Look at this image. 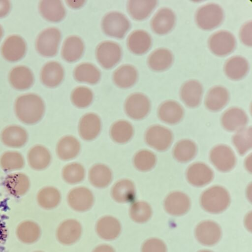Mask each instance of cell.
<instances>
[{
  "mask_svg": "<svg viewBox=\"0 0 252 252\" xmlns=\"http://www.w3.org/2000/svg\"><path fill=\"white\" fill-rule=\"evenodd\" d=\"M133 183L129 180H122L115 184L112 188L113 198L119 203H127L132 201L135 194Z\"/></svg>",
  "mask_w": 252,
  "mask_h": 252,
  "instance_id": "obj_35",
  "label": "cell"
},
{
  "mask_svg": "<svg viewBox=\"0 0 252 252\" xmlns=\"http://www.w3.org/2000/svg\"><path fill=\"white\" fill-rule=\"evenodd\" d=\"M100 129V119L94 113H88L83 116L79 124L80 135L85 140L90 141L95 138Z\"/></svg>",
  "mask_w": 252,
  "mask_h": 252,
  "instance_id": "obj_21",
  "label": "cell"
},
{
  "mask_svg": "<svg viewBox=\"0 0 252 252\" xmlns=\"http://www.w3.org/2000/svg\"><path fill=\"white\" fill-rule=\"evenodd\" d=\"M25 165L22 155L17 151H7L0 158V165L5 172H11L22 169Z\"/></svg>",
  "mask_w": 252,
  "mask_h": 252,
  "instance_id": "obj_43",
  "label": "cell"
},
{
  "mask_svg": "<svg viewBox=\"0 0 252 252\" xmlns=\"http://www.w3.org/2000/svg\"><path fill=\"white\" fill-rule=\"evenodd\" d=\"M75 79L80 82L94 84L100 78L99 69L90 63H82L78 65L74 70Z\"/></svg>",
  "mask_w": 252,
  "mask_h": 252,
  "instance_id": "obj_38",
  "label": "cell"
},
{
  "mask_svg": "<svg viewBox=\"0 0 252 252\" xmlns=\"http://www.w3.org/2000/svg\"><path fill=\"white\" fill-rule=\"evenodd\" d=\"M164 206L169 214L174 216L182 215L189 210L190 200L184 193L175 191L171 193L166 197Z\"/></svg>",
  "mask_w": 252,
  "mask_h": 252,
  "instance_id": "obj_18",
  "label": "cell"
},
{
  "mask_svg": "<svg viewBox=\"0 0 252 252\" xmlns=\"http://www.w3.org/2000/svg\"><path fill=\"white\" fill-rule=\"evenodd\" d=\"M96 56L100 64L105 68L109 69L120 61L122 56L121 48L116 42L105 41L97 46Z\"/></svg>",
  "mask_w": 252,
  "mask_h": 252,
  "instance_id": "obj_6",
  "label": "cell"
},
{
  "mask_svg": "<svg viewBox=\"0 0 252 252\" xmlns=\"http://www.w3.org/2000/svg\"><path fill=\"white\" fill-rule=\"evenodd\" d=\"M84 50L82 39L77 36H70L64 40L62 49L63 59L68 62H74L79 59Z\"/></svg>",
  "mask_w": 252,
  "mask_h": 252,
  "instance_id": "obj_30",
  "label": "cell"
},
{
  "mask_svg": "<svg viewBox=\"0 0 252 252\" xmlns=\"http://www.w3.org/2000/svg\"><path fill=\"white\" fill-rule=\"evenodd\" d=\"M64 71L62 66L57 62H50L42 67L40 78L42 83L49 87L58 86L62 81Z\"/></svg>",
  "mask_w": 252,
  "mask_h": 252,
  "instance_id": "obj_23",
  "label": "cell"
},
{
  "mask_svg": "<svg viewBox=\"0 0 252 252\" xmlns=\"http://www.w3.org/2000/svg\"><path fill=\"white\" fill-rule=\"evenodd\" d=\"M158 115L163 122L169 124L179 122L184 115L182 107L177 102L168 100L163 102L158 109Z\"/></svg>",
  "mask_w": 252,
  "mask_h": 252,
  "instance_id": "obj_28",
  "label": "cell"
},
{
  "mask_svg": "<svg viewBox=\"0 0 252 252\" xmlns=\"http://www.w3.org/2000/svg\"><path fill=\"white\" fill-rule=\"evenodd\" d=\"M146 143L152 148L160 151H165L170 146L173 135L170 130L160 126H153L146 132Z\"/></svg>",
  "mask_w": 252,
  "mask_h": 252,
  "instance_id": "obj_8",
  "label": "cell"
},
{
  "mask_svg": "<svg viewBox=\"0 0 252 252\" xmlns=\"http://www.w3.org/2000/svg\"><path fill=\"white\" fill-rule=\"evenodd\" d=\"M98 235L102 239L112 240L120 234L121 226L119 221L112 216H105L100 219L96 225Z\"/></svg>",
  "mask_w": 252,
  "mask_h": 252,
  "instance_id": "obj_25",
  "label": "cell"
},
{
  "mask_svg": "<svg viewBox=\"0 0 252 252\" xmlns=\"http://www.w3.org/2000/svg\"><path fill=\"white\" fill-rule=\"evenodd\" d=\"M15 113L22 123L32 125L37 123L43 116L45 106L42 98L33 94L18 97L15 103Z\"/></svg>",
  "mask_w": 252,
  "mask_h": 252,
  "instance_id": "obj_1",
  "label": "cell"
},
{
  "mask_svg": "<svg viewBox=\"0 0 252 252\" xmlns=\"http://www.w3.org/2000/svg\"><path fill=\"white\" fill-rule=\"evenodd\" d=\"M152 215L150 206L144 201L136 202L132 204L129 209V215L131 219L138 223L147 221Z\"/></svg>",
  "mask_w": 252,
  "mask_h": 252,
  "instance_id": "obj_46",
  "label": "cell"
},
{
  "mask_svg": "<svg viewBox=\"0 0 252 252\" xmlns=\"http://www.w3.org/2000/svg\"><path fill=\"white\" fill-rule=\"evenodd\" d=\"M175 15L170 8L165 7L160 9L153 17L151 27L157 34H164L170 32L174 27Z\"/></svg>",
  "mask_w": 252,
  "mask_h": 252,
  "instance_id": "obj_16",
  "label": "cell"
},
{
  "mask_svg": "<svg viewBox=\"0 0 252 252\" xmlns=\"http://www.w3.org/2000/svg\"><path fill=\"white\" fill-rule=\"evenodd\" d=\"M93 94L91 90L86 87H78L71 94V99L74 105L79 108H85L92 102Z\"/></svg>",
  "mask_w": 252,
  "mask_h": 252,
  "instance_id": "obj_48",
  "label": "cell"
},
{
  "mask_svg": "<svg viewBox=\"0 0 252 252\" xmlns=\"http://www.w3.org/2000/svg\"><path fill=\"white\" fill-rule=\"evenodd\" d=\"M4 185L7 192L15 197H20L25 194L30 188V181L24 173L16 172L7 175Z\"/></svg>",
  "mask_w": 252,
  "mask_h": 252,
  "instance_id": "obj_14",
  "label": "cell"
},
{
  "mask_svg": "<svg viewBox=\"0 0 252 252\" xmlns=\"http://www.w3.org/2000/svg\"><path fill=\"white\" fill-rule=\"evenodd\" d=\"M195 21L202 29L208 30L219 26L223 19V11L216 3H208L200 7L196 11Z\"/></svg>",
  "mask_w": 252,
  "mask_h": 252,
  "instance_id": "obj_3",
  "label": "cell"
},
{
  "mask_svg": "<svg viewBox=\"0 0 252 252\" xmlns=\"http://www.w3.org/2000/svg\"><path fill=\"white\" fill-rule=\"evenodd\" d=\"M230 196L223 188L215 186L206 190L201 195L200 203L206 211L219 213L223 211L229 205Z\"/></svg>",
  "mask_w": 252,
  "mask_h": 252,
  "instance_id": "obj_2",
  "label": "cell"
},
{
  "mask_svg": "<svg viewBox=\"0 0 252 252\" xmlns=\"http://www.w3.org/2000/svg\"><path fill=\"white\" fill-rule=\"evenodd\" d=\"M233 142L240 154L246 153L252 148V127L238 131L233 137Z\"/></svg>",
  "mask_w": 252,
  "mask_h": 252,
  "instance_id": "obj_45",
  "label": "cell"
},
{
  "mask_svg": "<svg viewBox=\"0 0 252 252\" xmlns=\"http://www.w3.org/2000/svg\"><path fill=\"white\" fill-rule=\"evenodd\" d=\"M80 145L75 137L67 136L58 143L56 151L58 157L63 160H69L76 157L79 153Z\"/></svg>",
  "mask_w": 252,
  "mask_h": 252,
  "instance_id": "obj_36",
  "label": "cell"
},
{
  "mask_svg": "<svg viewBox=\"0 0 252 252\" xmlns=\"http://www.w3.org/2000/svg\"><path fill=\"white\" fill-rule=\"evenodd\" d=\"M212 170L206 164L195 163L191 165L187 171L188 182L193 186L202 187L209 183L213 179Z\"/></svg>",
  "mask_w": 252,
  "mask_h": 252,
  "instance_id": "obj_19",
  "label": "cell"
},
{
  "mask_svg": "<svg viewBox=\"0 0 252 252\" xmlns=\"http://www.w3.org/2000/svg\"><path fill=\"white\" fill-rule=\"evenodd\" d=\"M41 252V251H35V252Z\"/></svg>",
  "mask_w": 252,
  "mask_h": 252,
  "instance_id": "obj_56",
  "label": "cell"
},
{
  "mask_svg": "<svg viewBox=\"0 0 252 252\" xmlns=\"http://www.w3.org/2000/svg\"><path fill=\"white\" fill-rule=\"evenodd\" d=\"M33 74L28 67L20 65L13 68L9 73V81L17 90L29 88L33 82Z\"/></svg>",
  "mask_w": 252,
  "mask_h": 252,
  "instance_id": "obj_29",
  "label": "cell"
},
{
  "mask_svg": "<svg viewBox=\"0 0 252 252\" xmlns=\"http://www.w3.org/2000/svg\"><path fill=\"white\" fill-rule=\"evenodd\" d=\"M26 51V44L22 37L17 35L8 37L1 47V54L5 59L17 61L23 57Z\"/></svg>",
  "mask_w": 252,
  "mask_h": 252,
  "instance_id": "obj_12",
  "label": "cell"
},
{
  "mask_svg": "<svg viewBox=\"0 0 252 252\" xmlns=\"http://www.w3.org/2000/svg\"><path fill=\"white\" fill-rule=\"evenodd\" d=\"M59 190L53 187H46L40 189L37 194L38 205L45 209H52L58 206L61 201Z\"/></svg>",
  "mask_w": 252,
  "mask_h": 252,
  "instance_id": "obj_41",
  "label": "cell"
},
{
  "mask_svg": "<svg viewBox=\"0 0 252 252\" xmlns=\"http://www.w3.org/2000/svg\"><path fill=\"white\" fill-rule=\"evenodd\" d=\"M89 180L95 187L103 188L107 187L112 180L110 169L102 164L94 165L89 171Z\"/></svg>",
  "mask_w": 252,
  "mask_h": 252,
  "instance_id": "obj_40",
  "label": "cell"
},
{
  "mask_svg": "<svg viewBox=\"0 0 252 252\" xmlns=\"http://www.w3.org/2000/svg\"><path fill=\"white\" fill-rule=\"evenodd\" d=\"M157 2V0H129L127 10L133 19L142 20L150 14Z\"/></svg>",
  "mask_w": 252,
  "mask_h": 252,
  "instance_id": "obj_39",
  "label": "cell"
},
{
  "mask_svg": "<svg viewBox=\"0 0 252 252\" xmlns=\"http://www.w3.org/2000/svg\"><path fill=\"white\" fill-rule=\"evenodd\" d=\"M127 47L133 53L141 55L150 49L152 40L150 34L145 31L139 30L132 32L127 40Z\"/></svg>",
  "mask_w": 252,
  "mask_h": 252,
  "instance_id": "obj_26",
  "label": "cell"
},
{
  "mask_svg": "<svg viewBox=\"0 0 252 252\" xmlns=\"http://www.w3.org/2000/svg\"><path fill=\"white\" fill-rule=\"evenodd\" d=\"M61 38V32L58 29L50 28L45 29L37 37L36 50L43 56H54L57 53Z\"/></svg>",
  "mask_w": 252,
  "mask_h": 252,
  "instance_id": "obj_5",
  "label": "cell"
},
{
  "mask_svg": "<svg viewBox=\"0 0 252 252\" xmlns=\"http://www.w3.org/2000/svg\"><path fill=\"white\" fill-rule=\"evenodd\" d=\"M101 27L104 32L111 37L122 38L129 30L130 23L122 13L113 11L103 18Z\"/></svg>",
  "mask_w": 252,
  "mask_h": 252,
  "instance_id": "obj_4",
  "label": "cell"
},
{
  "mask_svg": "<svg viewBox=\"0 0 252 252\" xmlns=\"http://www.w3.org/2000/svg\"><path fill=\"white\" fill-rule=\"evenodd\" d=\"M82 227L76 220L69 219L63 222L57 231L59 241L64 245H71L75 243L80 237Z\"/></svg>",
  "mask_w": 252,
  "mask_h": 252,
  "instance_id": "obj_15",
  "label": "cell"
},
{
  "mask_svg": "<svg viewBox=\"0 0 252 252\" xmlns=\"http://www.w3.org/2000/svg\"><path fill=\"white\" fill-rule=\"evenodd\" d=\"M203 88L197 81L191 80L185 82L181 87L180 96L184 103L189 107L197 106L201 100Z\"/></svg>",
  "mask_w": 252,
  "mask_h": 252,
  "instance_id": "obj_22",
  "label": "cell"
},
{
  "mask_svg": "<svg viewBox=\"0 0 252 252\" xmlns=\"http://www.w3.org/2000/svg\"><path fill=\"white\" fill-rule=\"evenodd\" d=\"M93 252H115L114 249L110 246L101 245L96 247Z\"/></svg>",
  "mask_w": 252,
  "mask_h": 252,
  "instance_id": "obj_53",
  "label": "cell"
},
{
  "mask_svg": "<svg viewBox=\"0 0 252 252\" xmlns=\"http://www.w3.org/2000/svg\"><path fill=\"white\" fill-rule=\"evenodd\" d=\"M172 53L165 48H159L153 51L149 56V67L155 71H163L170 66L173 62Z\"/></svg>",
  "mask_w": 252,
  "mask_h": 252,
  "instance_id": "obj_37",
  "label": "cell"
},
{
  "mask_svg": "<svg viewBox=\"0 0 252 252\" xmlns=\"http://www.w3.org/2000/svg\"><path fill=\"white\" fill-rule=\"evenodd\" d=\"M210 158L214 166L222 172L231 170L236 162L235 156L232 150L223 145L214 147L210 152Z\"/></svg>",
  "mask_w": 252,
  "mask_h": 252,
  "instance_id": "obj_10",
  "label": "cell"
},
{
  "mask_svg": "<svg viewBox=\"0 0 252 252\" xmlns=\"http://www.w3.org/2000/svg\"><path fill=\"white\" fill-rule=\"evenodd\" d=\"M135 167L141 171H147L154 167L156 162L155 155L150 151L141 150L137 152L133 159Z\"/></svg>",
  "mask_w": 252,
  "mask_h": 252,
  "instance_id": "obj_49",
  "label": "cell"
},
{
  "mask_svg": "<svg viewBox=\"0 0 252 252\" xmlns=\"http://www.w3.org/2000/svg\"><path fill=\"white\" fill-rule=\"evenodd\" d=\"M248 122L246 113L241 109L231 108L222 115L221 123L223 127L228 131H234L244 126Z\"/></svg>",
  "mask_w": 252,
  "mask_h": 252,
  "instance_id": "obj_27",
  "label": "cell"
},
{
  "mask_svg": "<svg viewBox=\"0 0 252 252\" xmlns=\"http://www.w3.org/2000/svg\"><path fill=\"white\" fill-rule=\"evenodd\" d=\"M0 139L6 146L11 148H20L28 141V133L22 126L12 125L5 127L1 131Z\"/></svg>",
  "mask_w": 252,
  "mask_h": 252,
  "instance_id": "obj_11",
  "label": "cell"
},
{
  "mask_svg": "<svg viewBox=\"0 0 252 252\" xmlns=\"http://www.w3.org/2000/svg\"><path fill=\"white\" fill-rule=\"evenodd\" d=\"M16 235L18 240L26 244H32L39 239L41 229L39 225L31 220L20 222L16 227Z\"/></svg>",
  "mask_w": 252,
  "mask_h": 252,
  "instance_id": "obj_24",
  "label": "cell"
},
{
  "mask_svg": "<svg viewBox=\"0 0 252 252\" xmlns=\"http://www.w3.org/2000/svg\"><path fill=\"white\" fill-rule=\"evenodd\" d=\"M240 37L242 42L247 46L252 45V22L246 23L241 28Z\"/></svg>",
  "mask_w": 252,
  "mask_h": 252,
  "instance_id": "obj_51",
  "label": "cell"
},
{
  "mask_svg": "<svg viewBox=\"0 0 252 252\" xmlns=\"http://www.w3.org/2000/svg\"><path fill=\"white\" fill-rule=\"evenodd\" d=\"M125 109L126 114L134 120L144 118L149 113L150 102L148 98L141 93H134L126 99Z\"/></svg>",
  "mask_w": 252,
  "mask_h": 252,
  "instance_id": "obj_9",
  "label": "cell"
},
{
  "mask_svg": "<svg viewBox=\"0 0 252 252\" xmlns=\"http://www.w3.org/2000/svg\"><path fill=\"white\" fill-rule=\"evenodd\" d=\"M196 151V146L193 141L183 140L178 142L175 146L173 155L178 161L185 162L193 158Z\"/></svg>",
  "mask_w": 252,
  "mask_h": 252,
  "instance_id": "obj_44",
  "label": "cell"
},
{
  "mask_svg": "<svg viewBox=\"0 0 252 252\" xmlns=\"http://www.w3.org/2000/svg\"><path fill=\"white\" fill-rule=\"evenodd\" d=\"M10 8V3L8 0H0V17L5 16Z\"/></svg>",
  "mask_w": 252,
  "mask_h": 252,
  "instance_id": "obj_52",
  "label": "cell"
},
{
  "mask_svg": "<svg viewBox=\"0 0 252 252\" xmlns=\"http://www.w3.org/2000/svg\"><path fill=\"white\" fill-rule=\"evenodd\" d=\"M164 243L161 240L152 238L147 240L143 245L142 252H166Z\"/></svg>",
  "mask_w": 252,
  "mask_h": 252,
  "instance_id": "obj_50",
  "label": "cell"
},
{
  "mask_svg": "<svg viewBox=\"0 0 252 252\" xmlns=\"http://www.w3.org/2000/svg\"><path fill=\"white\" fill-rule=\"evenodd\" d=\"M62 175L64 181L67 183L76 184L83 180L85 176V169L80 164L72 163L63 168Z\"/></svg>",
  "mask_w": 252,
  "mask_h": 252,
  "instance_id": "obj_47",
  "label": "cell"
},
{
  "mask_svg": "<svg viewBox=\"0 0 252 252\" xmlns=\"http://www.w3.org/2000/svg\"><path fill=\"white\" fill-rule=\"evenodd\" d=\"M236 45L235 38L229 32L220 31L213 34L209 39L211 51L219 56H225L232 52Z\"/></svg>",
  "mask_w": 252,
  "mask_h": 252,
  "instance_id": "obj_7",
  "label": "cell"
},
{
  "mask_svg": "<svg viewBox=\"0 0 252 252\" xmlns=\"http://www.w3.org/2000/svg\"><path fill=\"white\" fill-rule=\"evenodd\" d=\"M138 77L136 68L130 64H124L118 68L114 72L113 79L115 84L121 88L132 86Z\"/></svg>",
  "mask_w": 252,
  "mask_h": 252,
  "instance_id": "obj_34",
  "label": "cell"
},
{
  "mask_svg": "<svg viewBox=\"0 0 252 252\" xmlns=\"http://www.w3.org/2000/svg\"><path fill=\"white\" fill-rule=\"evenodd\" d=\"M199 252H210V251H200Z\"/></svg>",
  "mask_w": 252,
  "mask_h": 252,
  "instance_id": "obj_55",
  "label": "cell"
},
{
  "mask_svg": "<svg viewBox=\"0 0 252 252\" xmlns=\"http://www.w3.org/2000/svg\"><path fill=\"white\" fill-rule=\"evenodd\" d=\"M27 161L30 167L39 171L45 169L50 164L51 155L47 148L41 145L32 147L27 154Z\"/></svg>",
  "mask_w": 252,
  "mask_h": 252,
  "instance_id": "obj_20",
  "label": "cell"
},
{
  "mask_svg": "<svg viewBox=\"0 0 252 252\" xmlns=\"http://www.w3.org/2000/svg\"><path fill=\"white\" fill-rule=\"evenodd\" d=\"M249 70V63L244 57L236 56L229 58L224 65L226 76L232 80H239L243 78Z\"/></svg>",
  "mask_w": 252,
  "mask_h": 252,
  "instance_id": "obj_33",
  "label": "cell"
},
{
  "mask_svg": "<svg viewBox=\"0 0 252 252\" xmlns=\"http://www.w3.org/2000/svg\"><path fill=\"white\" fill-rule=\"evenodd\" d=\"M2 33H3L2 28L1 26L0 25V39L2 37Z\"/></svg>",
  "mask_w": 252,
  "mask_h": 252,
  "instance_id": "obj_54",
  "label": "cell"
},
{
  "mask_svg": "<svg viewBox=\"0 0 252 252\" xmlns=\"http://www.w3.org/2000/svg\"><path fill=\"white\" fill-rule=\"evenodd\" d=\"M229 93L221 86L212 88L208 92L205 100L206 107L210 110L217 111L221 109L227 103Z\"/></svg>",
  "mask_w": 252,
  "mask_h": 252,
  "instance_id": "obj_31",
  "label": "cell"
},
{
  "mask_svg": "<svg viewBox=\"0 0 252 252\" xmlns=\"http://www.w3.org/2000/svg\"><path fill=\"white\" fill-rule=\"evenodd\" d=\"M133 129L131 125L126 121H118L110 129V135L117 143L122 144L128 141L132 137Z\"/></svg>",
  "mask_w": 252,
  "mask_h": 252,
  "instance_id": "obj_42",
  "label": "cell"
},
{
  "mask_svg": "<svg viewBox=\"0 0 252 252\" xmlns=\"http://www.w3.org/2000/svg\"><path fill=\"white\" fill-rule=\"evenodd\" d=\"M67 201L73 209L83 212L92 207L94 203V196L88 189L78 187L70 191L67 196Z\"/></svg>",
  "mask_w": 252,
  "mask_h": 252,
  "instance_id": "obj_13",
  "label": "cell"
},
{
  "mask_svg": "<svg viewBox=\"0 0 252 252\" xmlns=\"http://www.w3.org/2000/svg\"><path fill=\"white\" fill-rule=\"evenodd\" d=\"M195 235L198 241L205 245H212L220 239L221 230L215 222L205 221L201 222L196 227Z\"/></svg>",
  "mask_w": 252,
  "mask_h": 252,
  "instance_id": "obj_17",
  "label": "cell"
},
{
  "mask_svg": "<svg viewBox=\"0 0 252 252\" xmlns=\"http://www.w3.org/2000/svg\"><path fill=\"white\" fill-rule=\"evenodd\" d=\"M41 15L46 20L51 22H59L65 15V10L60 0H42L39 5Z\"/></svg>",
  "mask_w": 252,
  "mask_h": 252,
  "instance_id": "obj_32",
  "label": "cell"
}]
</instances>
